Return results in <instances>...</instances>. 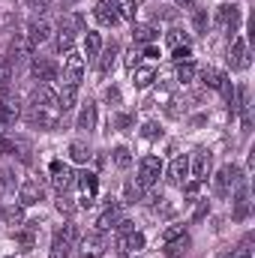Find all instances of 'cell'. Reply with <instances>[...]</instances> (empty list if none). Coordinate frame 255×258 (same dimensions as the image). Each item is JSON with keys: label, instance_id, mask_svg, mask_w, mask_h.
<instances>
[{"label": "cell", "instance_id": "6da1fadb", "mask_svg": "<svg viewBox=\"0 0 255 258\" xmlns=\"http://www.w3.org/2000/svg\"><path fill=\"white\" fill-rule=\"evenodd\" d=\"M162 171H165L162 159H159L156 153H147V156H141V162H138V177H135V183H138L141 189H150L153 183H159Z\"/></svg>", "mask_w": 255, "mask_h": 258}, {"label": "cell", "instance_id": "7a4b0ae2", "mask_svg": "<svg viewBox=\"0 0 255 258\" xmlns=\"http://www.w3.org/2000/svg\"><path fill=\"white\" fill-rule=\"evenodd\" d=\"M60 108L57 105H30V111H27V123L30 126H39L45 129V132H51V129L60 123Z\"/></svg>", "mask_w": 255, "mask_h": 258}, {"label": "cell", "instance_id": "3957f363", "mask_svg": "<svg viewBox=\"0 0 255 258\" xmlns=\"http://www.w3.org/2000/svg\"><path fill=\"white\" fill-rule=\"evenodd\" d=\"M243 177H240V168L237 165H222L219 171H216V177H213V192L216 195H231V189L240 183Z\"/></svg>", "mask_w": 255, "mask_h": 258}, {"label": "cell", "instance_id": "277c9868", "mask_svg": "<svg viewBox=\"0 0 255 258\" xmlns=\"http://www.w3.org/2000/svg\"><path fill=\"white\" fill-rule=\"evenodd\" d=\"M45 198V183L39 180V177H30V180H24L21 186H18V204L21 207H33V204H39Z\"/></svg>", "mask_w": 255, "mask_h": 258}, {"label": "cell", "instance_id": "5b68a950", "mask_svg": "<svg viewBox=\"0 0 255 258\" xmlns=\"http://www.w3.org/2000/svg\"><path fill=\"white\" fill-rule=\"evenodd\" d=\"M210 168H213V156H210V150H195V153L189 156V177L192 180L204 183V180L210 177Z\"/></svg>", "mask_w": 255, "mask_h": 258}, {"label": "cell", "instance_id": "8992f818", "mask_svg": "<svg viewBox=\"0 0 255 258\" xmlns=\"http://www.w3.org/2000/svg\"><path fill=\"white\" fill-rule=\"evenodd\" d=\"M30 72H33V78H36L39 84H54V81L60 78V66L54 63V60H48V57H33Z\"/></svg>", "mask_w": 255, "mask_h": 258}, {"label": "cell", "instance_id": "52a82bcc", "mask_svg": "<svg viewBox=\"0 0 255 258\" xmlns=\"http://www.w3.org/2000/svg\"><path fill=\"white\" fill-rule=\"evenodd\" d=\"M216 24L231 36V33H237V27H240V6L237 3H222L219 9H216Z\"/></svg>", "mask_w": 255, "mask_h": 258}, {"label": "cell", "instance_id": "ba28073f", "mask_svg": "<svg viewBox=\"0 0 255 258\" xmlns=\"http://www.w3.org/2000/svg\"><path fill=\"white\" fill-rule=\"evenodd\" d=\"M84 66L87 60L81 57V51H66L63 54V81H72V84H81V75H84Z\"/></svg>", "mask_w": 255, "mask_h": 258}, {"label": "cell", "instance_id": "9c48e42d", "mask_svg": "<svg viewBox=\"0 0 255 258\" xmlns=\"http://www.w3.org/2000/svg\"><path fill=\"white\" fill-rule=\"evenodd\" d=\"M51 183H54V189H57L60 195L69 192V189L75 186V171H72L66 162L54 159V162H51Z\"/></svg>", "mask_w": 255, "mask_h": 258}, {"label": "cell", "instance_id": "30bf717a", "mask_svg": "<svg viewBox=\"0 0 255 258\" xmlns=\"http://www.w3.org/2000/svg\"><path fill=\"white\" fill-rule=\"evenodd\" d=\"M228 66L234 69V72H243V69H249V45H246V39H234L231 42V48H228Z\"/></svg>", "mask_w": 255, "mask_h": 258}, {"label": "cell", "instance_id": "8fae6325", "mask_svg": "<svg viewBox=\"0 0 255 258\" xmlns=\"http://www.w3.org/2000/svg\"><path fill=\"white\" fill-rule=\"evenodd\" d=\"M231 192H234V210H231V219H237V222H240V219H246V216H249V183H246V180H240Z\"/></svg>", "mask_w": 255, "mask_h": 258}, {"label": "cell", "instance_id": "7c38bea8", "mask_svg": "<svg viewBox=\"0 0 255 258\" xmlns=\"http://www.w3.org/2000/svg\"><path fill=\"white\" fill-rule=\"evenodd\" d=\"M78 252H81L84 258H99L102 252H105V237H102L99 231L78 237Z\"/></svg>", "mask_w": 255, "mask_h": 258}, {"label": "cell", "instance_id": "4fadbf2b", "mask_svg": "<svg viewBox=\"0 0 255 258\" xmlns=\"http://www.w3.org/2000/svg\"><path fill=\"white\" fill-rule=\"evenodd\" d=\"M189 180V156H174L171 165H168V183L171 186H183Z\"/></svg>", "mask_w": 255, "mask_h": 258}, {"label": "cell", "instance_id": "5bb4252c", "mask_svg": "<svg viewBox=\"0 0 255 258\" xmlns=\"http://www.w3.org/2000/svg\"><path fill=\"white\" fill-rule=\"evenodd\" d=\"M96 120H99V108H96V102H90V99H87V102L81 105V111H78L75 129H78V132H87V135H90V132L96 129Z\"/></svg>", "mask_w": 255, "mask_h": 258}, {"label": "cell", "instance_id": "9a60e30c", "mask_svg": "<svg viewBox=\"0 0 255 258\" xmlns=\"http://www.w3.org/2000/svg\"><path fill=\"white\" fill-rule=\"evenodd\" d=\"M144 234L141 231H126V234H120L117 237V252H123V255H135V252H141L144 249Z\"/></svg>", "mask_w": 255, "mask_h": 258}, {"label": "cell", "instance_id": "2e32d148", "mask_svg": "<svg viewBox=\"0 0 255 258\" xmlns=\"http://www.w3.org/2000/svg\"><path fill=\"white\" fill-rule=\"evenodd\" d=\"M93 18L102 24V27H117L120 24V15L114 12V6L111 3H105V0H99L96 6H93Z\"/></svg>", "mask_w": 255, "mask_h": 258}, {"label": "cell", "instance_id": "e0dca14e", "mask_svg": "<svg viewBox=\"0 0 255 258\" xmlns=\"http://www.w3.org/2000/svg\"><path fill=\"white\" fill-rule=\"evenodd\" d=\"M75 102H78V84L63 81V84H60V90H57V108L66 114L69 108H75Z\"/></svg>", "mask_w": 255, "mask_h": 258}, {"label": "cell", "instance_id": "ac0fdd59", "mask_svg": "<svg viewBox=\"0 0 255 258\" xmlns=\"http://www.w3.org/2000/svg\"><path fill=\"white\" fill-rule=\"evenodd\" d=\"M99 54H102V36L96 30H84V51H81V57L84 60H96Z\"/></svg>", "mask_w": 255, "mask_h": 258}, {"label": "cell", "instance_id": "d6986e66", "mask_svg": "<svg viewBox=\"0 0 255 258\" xmlns=\"http://www.w3.org/2000/svg\"><path fill=\"white\" fill-rule=\"evenodd\" d=\"M117 222H120V207H117V204H108V207L99 213V219H96V231L105 234V231H111Z\"/></svg>", "mask_w": 255, "mask_h": 258}, {"label": "cell", "instance_id": "ffe728a7", "mask_svg": "<svg viewBox=\"0 0 255 258\" xmlns=\"http://www.w3.org/2000/svg\"><path fill=\"white\" fill-rule=\"evenodd\" d=\"M24 36H27L33 45H42V42H48L51 27H48V21H30V24H27V30H24Z\"/></svg>", "mask_w": 255, "mask_h": 258}, {"label": "cell", "instance_id": "44dd1931", "mask_svg": "<svg viewBox=\"0 0 255 258\" xmlns=\"http://www.w3.org/2000/svg\"><path fill=\"white\" fill-rule=\"evenodd\" d=\"M153 39H159V30L153 24H132V42L141 48V45H150Z\"/></svg>", "mask_w": 255, "mask_h": 258}, {"label": "cell", "instance_id": "7402d4cb", "mask_svg": "<svg viewBox=\"0 0 255 258\" xmlns=\"http://www.w3.org/2000/svg\"><path fill=\"white\" fill-rule=\"evenodd\" d=\"M156 81V69L153 66H135L132 69V87L135 90H147Z\"/></svg>", "mask_w": 255, "mask_h": 258}, {"label": "cell", "instance_id": "603a6c76", "mask_svg": "<svg viewBox=\"0 0 255 258\" xmlns=\"http://www.w3.org/2000/svg\"><path fill=\"white\" fill-rule=\"evenodd\" d=\"M90 144H84V141H72L69 144V159L75 162V165H87L90 162Z\"/></svg>", "mask_w": 255, "mask_h": 258}, {"label": "cell", "instance_id": "cb8c5ba5", "mask_svg": "<svg viewBox=\"0 0 255 258\" xmlns=\"http://www.w3.org/2000/svg\"><path fill=\"white\" fill-rule=\"evenodd\" d=\"M75 183L81 186V192L87 195V198H93L96 195V186H99V177L93 171H81V174H75Z\"/></svg>", "mask_w": 255, "mask_h": 258}, {"label": "cell", "instance_id": "d4e9b609", "mask_svg": "<svg viewBox=\"0 0 255 258\" xmlns=\"http://www.w3.org/2000/svg\"><path fill=\"white\" fill-rule=\"evenodd\" d=\"M117 57H120V48L111 42V45L102 51V57H96V60H99V72H102V75H108V72L114 69V63H117Z\"/></svg>", "mask_w": 255, "mask_h": 258}, {"label": "cell", "instance_id": "484cf974", "mask_svg": "<svg viewBox=\"0 0 255 258\" xmlns=\"http://www.w3.org/2000/svg\"><path fill=\"white\" fill-rule=\"evenodd\" d=\"M111 6L120 15V21H135V0H111Z\"/></svg>", "mask_w": 255, "mask_h": 258}, {"label": "cell", "instance_id": "4316f807", "mask_svg": "<svg viewBox=\"0 0 255 258\" xmlns=\"http://www.w3.org/2000/svg\"><path fill=\"white\" fill-rule=\"evenodd\" d=\"M111 162H114L117 168H129V165H132V153H129L126 144H117V147L111 150Z\"/></svg>", "mask_w": 255, "mask_h": 258}, {"label": "cell", "instance_id": "83f0119b", "mask_svg": "<svg viewBox=\"0 0 255 258\" xmlns=\"http://www.w3.org/2000/svg\"><path fill=\"white\" fill-rule=\"evenodd\" d=\"M54 45H57V51H60V54L72 51V45H75V33H72V30H66V27H60V30H57Z\"/></svg>", "mask_w": 255, "mask_h": 258}, {"label": "cell", "instance_id": "f1b7e54d", "mask_svg": "<svg viewBox=\"0 0 255 258\" xmlns=\"http://www.w3.org/2000/svg\"><path fill=\"white\" fill-rule=\"evenodd\" d=\"M186 246H189V237H186V234H183V237H177V240H168V243H165V255H168V258L183 255V252H186Z\"/></svg>", "mask_w": 255, "mask_h": 258}, {"label": "cell", "instance_id": "f546056e", "mask_svg": "<svg viewBox=\"0 0 255 258\" xmlns=\"http://www.w3.org/2000/svg\"><path fill=\"white\" fill-rule=\"evenodd\" d=\"M69 249H72V243L63 240L60 234H54V240H51V258H69Z\"/></svg>", "mask_w": 255, "mask_h": 258}, {"label": "cell", "instance_id": "4dcf8cb0", "mask_svg": "<svg viewBox=\"0 0 255 258\" xmlns=\"http://www.w3.org/2000/svg\"><path fill=\"white\" fill-rule=\"evenodd\" d=\"M165 42H168L171 48H180V45H189V36H186L180 27H174V30H168V33H165Z\"/></svg>", "mask_w": 255, "mask_h": 258}, {"label": "cell", "instance_id": "1f68e13d", "mask_svg": "<svg viewBox=\"0 0 255 258\" xmlns=\"http://www.w3.org/2000/svg\"><path fill=\"white\" fill-rule=\"evenodd\" d=\"M3 216H6V222L18 225V222L24 219V207H21V204H3Z\"/></svg>", "mask_w": 255, "mask_h": 258}, {"label": "cell", "instance_id": "d6a6232c", "mask_svg": "<svg viewBox=\"0 0 255 258\" xmlns=\"http://www.w3.org/2000/svg\"><path fill=\"white\" fill-rule=\"evenodd\" d=\"M21 147H24L21 141H15V138H9V135L0 132V156H6V153H18Z\"/></svg>", "mask_w": 255, "mask_h": 258}, {"label": "cell", "instance_id": "836d02e7", "mask_svg": "<svg viewBox=\"0 0 255 258\" xmlns=\"http://www.w3.org/2000/svg\"><path fill=\"white\" fill-rule=\"evenodd\" d=\"M141 138H147V141H156V138H162V126H159L156 120H147V123L141 126Z\"/></svg>", "mask_w": 255, "mask_h": 258}, {"label": "cell", "instance_id": "e575fe53", "mask_svg": "<svg viewBox=\"0 0 255 258\" xmlns=\"http://www.w3.org/2000/svg\"><path fill=\"white\" fill-rule=\"evenodd\" d=\"M207 24H210L207 12H204V9H195V12H192V27H195L198 33H204V30H207Z\"/></svg>", "mask_w": 255, "mask_h": 258}, {"label": "cell", "instance_id": "d590c367", "mask_svg": "<svg viewBox=\"0 0 255 258\" xmlns=\"http://www.w3.org/2000/svg\"><path fill=\"white\" fill-rule=\"evenodd\" d=\"M12 186H15V171L12 168H0V195L6 189H12Z\"/></svg>", "mask_w": 255, "mask_h": 258}, {"label": "cell", "instance_id": "8d00e7d4", "mask_svg": "<svg viewBox=\"0 0 255 258\" xmlns=\"http://www.w3.org/2000/svg\"><path fill=\"white\" fill-rule=\"evenodd\" d=\"M192 78H195L192 63H177V81H180V84H189Z\"/></svg>", "mask_w": 255, "mask_h": 258}, {"label": "cell", "instance_id": "74e56055", "mask_svg": "<svg viewBox=\"0 0 255 258\" xmlns=\"http://www.w3.org/2000/svg\"><path fill=\"white\" fill-rule=\"evenodd\" d=\"M189 57H192L189 45H180V48H174V54H171V60H174V63H189Z\"/></svg>", "mask_w": 255, "mask_h": 258}, {"label": "cell", "instance_id": "f35d334b", "mask_svg": "<svg viewBox=\"0 0 255 258\" xmlns=\"http://www.w3.org/2000/svg\"><path fill=\"white\" fill-rule=\"evenodd\" d=\"M15 243L21 246V252H27V249L33 246V234H30V231H18V234H15Z\"/></svg>", "mask_w": 255, "mask_h": 258}, {"label": "cell", "instance_id": "ab89813d", "mask_svg": "<svg viewBox=\"0 0 255 258\" xmlns=\"http://www.w3.org/2000/svg\"><path fill=\"white\" fill-rule=\"evenodd\" d=\"M57 210H60L63 216H72V213H75V204H72V198L60 195V198H57Z\"/></svg>", "mask_w": 255, "mask_h": 258}, {"label": "cell", "instance_id": "60d3db41", "mask_svg": "<svg viewBox=\"0 0 255 258\" xmlns=\"http://www.w3.org/2000/svg\"><path fill=\"white\" fill-rule=\"evenodd\" d=\"M123 60H126L129 69H135V66H138V60H141V48H138V45H135V48H129L126 54H123Z\"/></svg>", "mask_w": 255, "mask_h": 258}, {"label": "cell", "instance_id": "b9f144b4", "mask_svg": "<svg viewBox=\"0 0 255 258\" xmlns=\"http://www.w3.org/2000/svg\"><path fill=\"white\" fill-rule=\"evenodd\" d=\"M132 123H135V120H132V117H129V114H114V117H111V126L129 129V126H132Z\"/></svg>", "mask_w": 255, "mask_h": 258}, {"label": "cell", "instance_id": "7bdbcfd3", "mask_svg": "<svg viewBox=\"0 0 255 258\" xmlns=\"http://www.w3.org/2000/svg\"><path fill=\"white\" fill-rule=\"evenodd\" d=\"M177 237H183V228H180V225H174V228H168V231L162 234V243H168V240H177Z\"/></svg>", "mask_w": 255, "mask_h": 258}, {"label": "cell", "instance_id": "ee69618b", "mask_svg": "<svg viewBox=\"0 0 255 258\" xmlns=\"http://www.w3.org/2000/svg\"><path fill=\"white\" fill-rule=\"evenodd\" d=\"M228 258H252V249H249V246L243 243V246H237V249H231V252H228Z\"/></svg>", "mask_w": 255, "mask_h": 258}, {"label": "cell", "instance_id": "f6af8a7d", "mask_svg": "<svg viewBox=\"0 0 255 258\" xmlns=\"http://www.w3.org/2000/svg\"><path fill=\"white\" fill-rule=\"evenodd\" d=\"M105 102L120 105V90H117V87H108V90H105Z\"/></svg>", "mask_w": 255, "mask_h": 258}, {"label": "cell", "instance_id": "bcb514c9", "mask_svg": "<svg viewBox=\"0 0 255 258\" xmlns=\"http://www.w3.org/2000/svg\"><path fill=\"white\" fill-rule=\"evenodd\" d=\"M198 201H201V204H198V207H195V213H192V219H195V222H198V219H201V216H204V213L210 210V204H207L204 198H198Z\"/></svg>", "mask_w": 255, "mask_h": 258}, {"label": "cell", "instance_id": "7dc6e473", "mask_svg": "<svg viewBox=\"0 0 255 258\" xmlns=\"http://www.w3.org/2000/svg\"><path fill=\"white\" fill-rule=\"evenodd\" d=\"M24 3H27L30 9H39V12H42V9H48V0H24Z\"/></svg>", "mask_w": 255, "mask_h": 258}, {"label": "cell", "instance_id": "c3c4849f", "mask_svg": "<svg viewBox=\"0 0 255 258\" xmlns=\"http://www.w3.org/2000/svg\"><path fill=\"white\" fill-rule=\"evenodd\" d=\"M180 9H195V0H174Z\"/></svg>", "mask_w": 255, "mask_h": 258}, {"label": "cell", "instance_id": "681fc988", "mask_svg": "<svg viewBox=\"0 0 255 258\" xmlns=\"http://www.w3.org/2000/svg\"><path fill=\"white\" fill-rule=\"evenodd\" d=\"M216 258H228V252H219V255H216Z\"/></svg>", "mask_w": 255, "mask_h": 258}, {"label": "cell", "instance_id": "f907efd6", "mask_svg": "<svg viewBox=\"0 0 255 258\" xmlns=\"http://www.w3.org/2000/svg\"><path fill=\"white\" fill-rule=\"evenodd\" d=\"M63 3H78V0H63Z\"/></svg>", "mask_w": 255, "mask_h": 258}, {"label": "cell", "instance_id": "816d5d0a", "mask_svg": "<svg viewBox=\"0 0 255 258\" xmlns=\"http://www.w3.org/2000/svg\"><path fill=\"white\" fill-rule=\"evenodd\" d=\"M3 258H15V255H3Z\"/></svg>", "mask_w": 255, "mask_h": 258}]
</instances>
